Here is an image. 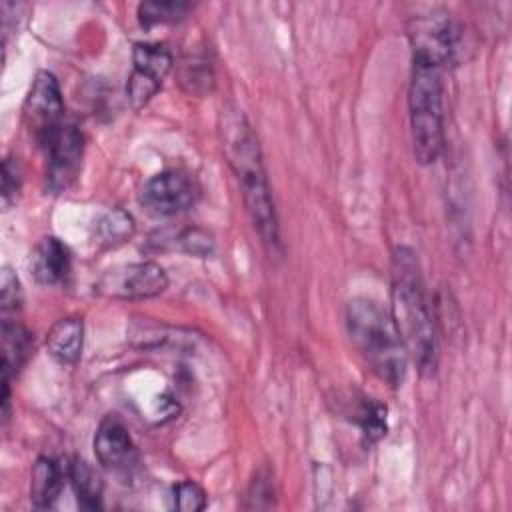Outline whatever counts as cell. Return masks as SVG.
<instances>
[{
  "instance_id": "obj_1",
  "label": "cell",
  "mask_w": 512,
  "mask_h": 512,
  "mask_svg": "<svg viewBox=\"0 0 512 512\" xmlns=\"http://www.w3.org/2000/svg\"><path fill=\"white\" fill-rule=\"evenodd\" d=\"M222 142L228 164L240 182L250 222L270 258H278L282 254L280 226L262 164L260 144L246 116L238 108L222 110Z\"/></svg>"
},
{
  "instance_id": "obj_2",
  "label": "cell",
  "mask_w": 512,
  "mask_h": 512,
  "mask_svg": "<svg viewBox=\"0 0 512 512\" xmlns=\"http://www.w3.org/2000/svg\"><path fill=\"white\" fill-rule=\"evenodd\" d=\"M392 320L404 342L408 360L430 376L438 364V342L418 258L412 248L398 246L392 256Z\"/></svg>"
},
{
  "instance_id": "obj_3",
  "label": "cell",
  "mask_w": 512,
  "mask_h": 512,
  "mask_svg": "<svg viewBox=\"0 0 512 512\" xmlns=\"http://www.w3.org/2000/svg\"><path fill=\"white\" fill-rule=\"evenodd\" d=\"M346 328L366 366L392 388L400 386L406 376L408 354L392 314L376 300L358 296L346 306Z\"/></svg>"
},
{
  "instance_id": "obj_4",
  "label": "cell",
  "mask_w": 512,
  "mask_h": 512,
  "mask_svg": "<svg viewBox=\"0 0 512 512\" xmlns=\"http://www.w3.org/2000/svg\"><path fill=\"white\" fill-rule=\"evenodd\" d=\"M442 94V66L412 58L408 110L414 156L420 164L434 162L444 148Z\"/></svg>"
},
{
  "instance_id": "obj_5",
  "label": "cell",
  "mask_w": 512,
  "mask_h": 512,
  "mask_svg": "<svg viewBox=\"0 0 512 512\" xmlns=\"http://www.w3.org/2000/svg\"><path fill=\"white\" fill-rule=\"evenodd\" d=\"M24 122L34 140L44 146L46 140L64 124V102L58 80L52 72H36L22 106Z\"/></svg>"
},
{
  "instance_id": "obj_6",
  "label": "cell",
  "mask_w": 512,
  "mask_h": 512,
  "mask_svg": "<svg viewBox=\"0 0 512 512\" xmlns=\"http://www.w3.org/2000/svg\"><path fill=\"white\" fill-rule=\"evenodd\" d=\"M166 286V270L152 260L114 266L106 270L94 284L98 294L120 300L150 298L164 292Z\"/></svg>"
},
{
  "instance_id": "obj_7",
  "label": "cell",
  "mask_w": 512,
  "mask_h": 512,
  "mask_svg": "<svg viewBox=\"0 0 512 512\" xmlns=\"http://www.w3.org/2000/svg\"><path fill=\"white\" fill-rule=\"evenodd\" d=\"M132 74L126 96L132 108H142L160 88L172 68V52L162 42H136L132 48Z\"/></svg>"
},
{
  "instance_id": "obj_8",
  "label": "cell",
  "mask_w": 512,
  "mask_h": 512,
  "mask_svg": "<svg viewBox=\"0 0 512 512\" xmlns=\"http://www.w3.org/2000/svg\"><path fill=\"white\" fill-rule=\"evenodd\" d=\"M198 186L182 170H162L148 178L140 190V204L156 216H174L194 206Z\"/></svg>"
},
{
  "instance_id": "obj_9",
  "label": "cell",
  "mask_w": 512,
  "mask_h": 512,
  "mask_svg": "<svg viewBox=\"0 0 512 512\" xmlns=\"http://www.w3.org/2000/svg\"><path fill=\"white\" fill-rule=\"evenodd\" d=\"M42 148L46 150V158H48V170H46L48 188L54 194H58L74 182V178L80 170L84 136L74 124L64 122L46 140V144Z\"/></svg>"
},
{
  "instance_id": "obj_10",
  "label": "cell",
  "mask_w": 512,
  "mask_h": 512,
  "mask_svg": "<svg viewBox=\"0 0 512 512\" xmlns=\"http://www.w3.org/2000/svg\"><path fill=\"white\" fill-rule=\"evenodd\" d=\"M408 34L412 42V58L444 66L456 50V28L446 14L412 18Z\"/></svg>"
},
{
  "instance_id": "obj_11",
  "label": "cell",
  "mask_w": 512,
  "mask_h": 512,
  "mask_svg": "<svg viewBox=\"0 0 512 512\" xmlns=\"http://www.w3.org/2000/svg\"><path fill=\"white\" fill-rule=\"evenodd\" d=\"M94 454L98 462L114 474H130L138 466V450L126 424L108 414L100 420L94 436Z\"/></svg>"
},
{
  "instance_id": "obj_12",
  "label": "cell",
  "mask_w": 512,
  "mask_h": 512,
  "mask_svg": "<svg viewBox=\"0 0 512 512\" xmlns=\"http://www.w3.org/2000/svg\"><path fill=\"white\" fill-rule=\"evenodd\" d=\"M30 270L38 284H60L70 272V252L56 236L38 240L30 254Z\"/></svg>"
},
{
  "instance_id": "obj_13",
  "label": "cell",
  "mask_w": 512,
  "mask_h": 512,
  "mask_svg": "<svg viewBox=\"0 0 512 512\" xmlns=\"http://www.w3.org/2000/svg\"><path fill=\"white\" fill-rule=\"evenodd\" d=\"M68 478V464H60L54 458L40 456L30 474V500L34 508H52Z\"/></svg>"
},
{
  "instance_id": "obj_14",
  "label": "cell",
  "mask_w": 512,
  "mask_h": 512,
  "mask_svg": "<svg viewBox=\"0 0 512 512\" xmlns=\"http://www.w3.org/2000/svg\"><path fill=\"white\" fill-rule=\"evenodd\" d=\"M82 342H84V324H82V318L78 316L56 320L46 334L48 352L60 364H76L82 354Z\"/></svg>"
},
{
  "instance_id": "obj_15",
  "label": "cell",
  "mask_w": 512,
  "mask_h": 512,
  "mask_svg": "<svg viewBox=\"0 0 512 512\" xmlns=\"http://www.w3.org/2000/svg\"><path fill=\"white\" fill-rule=\"evenodd\" d=\"M2 340V380H10L26 362L32 352V336L30 332L10 318L2 320L0 328Z\"/></svg>"
},
{
  "instance_id": "obj_16",
  "label": "cell",
  "mask_w": 512,
  "mask_h": 512,
  "mask_svg": "<svg viewBox=\"0 0 512 512\" xmlns=\"http://www.w3.org/2000/svg\"><path fill=\"white\" fill-rule=\"evenodd\" d=\"M68 480L74 488L78 506L84 510H100L102 508V494L104 484L96 470L84 462L82 458H74L68 462Z\"/></svg>"
},
{
  "instance_id": "obj_17",
  "label": "cell",
  "mask_w": 512,
  "mask_h": 512,
  "mask_svg": "<svg viewBox=\"0 0 512 512\" xmlns=\"http://www.w3.org/2000/svg\"><path fill=\"white\" fill-rule=\"evenodd\" d=\"M98 230V238L102 244L106 246H114L120 244L124 240H128L134 232V220L128 212L114 208L112 212L104 214L96 226Z\"/></svg>"
},
{
  "instance_id": "obj_18",
  "label": "cell",
  "mask_w": 512,
  "mask_h": 512,
  "mask_svg": "<svg viewBox=\"0 0 512 512\" xmlns=\"http://www.w3.org/2000/svg\"><path fill=\"white\" fill-rule=\"evenodd\" d=\"M186 2H174V0H156V2H142L138 6V18L144 26L162 24V22H174L180 20L188 12Z\"/></svg>"
},
{
  "instance_id": "obj_19",
  "label": "cell",
  "mask_w": 512,
  "mask_h": 512,
  "mask_svg": "<svg viewBox=\"0 0 512 512\" xmlns=\"http://www.w3.org/2000/svg\"><path fill=\"white\" fill-rule=\"evenodd\" d=\"M358 424L362 426L364 436L374 442L386 434V406L374 400H364L358 410Z\"/></svg>"
},
{
  "instance_id": "obj_20",
  "label": "cell",
  "mask_w": 512,
  "mask_h": 512,
  "mask_svg": "<svg viewBox=\"0 0 512 512\" xmlns=\"http://www.w3.org/2000/svg\"><path fill=\"white\" fill-rule=\"evenodd\" d=\"M208 504L206 492L192 480H182L172 488V506L182 512H200Z\"/></svg>"
},
{
  "instance_id": "obj_21",
  "label": "cell",
  "mask_w": 512,
  "mask_h": 512,
  "mask_svg": "<svg viewBox=\"0 0 512 512\" xmlns=\"http://www.w3.org/2000/svg\"><path fill=\"white\" fill-rule=\"evenodd\" d=\"M274 504V488L272 474L268 468H260L256 476L250 480L246 492V508H270Z\"/></svg>"
},
{
  "instance_id": "obj_22",
  "label": "cell",
  "mask_w": 512,
  "mask_h": 512,
  "mask_svg": "<svg viewBox=\"0 0 512 512\" xmlns=\"http://www.w3.org/2000/svg\"><path fill=\"white\" fill-rule=\"evenodd\" d=\"M22 304V288L18 276L6 266L2 268L0 276V308L2 314L8 316V312H16Z\"/></svg>"
},
{
  "instance_id": "obj_23",
  "label": "cell",
  "mask_w": 512,
  "mask_h": 512,
  "mask_svg": "<svg viewBox=\"0 0 512 512\" xmlns=\"http://www.w3.org/2000/svg\"><path fill=\"white\" fill-rule=\"evenodd\" d=\"M178 242L182 244V248L188 252V254H194V256H208L212 250H214V240L210 234H206L204 230H186Z\"/></svg>"
},
{
  "instance_id": "obj_24",
  "label": "cell",
  "mask_w": 512,
  "mask_h": 512,
  "mask_svg": "<svg viewBox=\"0 0 512 512\" xmlns=\"http://www.w3.org/2000/svg\"><path fill=\"white\" fill-rule=\"evenodd\" d=\"M20 190V168L18 162L6 158L2 164V202L8 208Z\"/></svg>"
}]
</instances>
